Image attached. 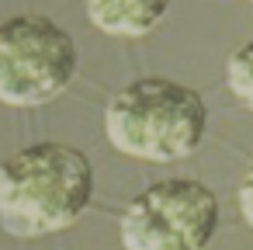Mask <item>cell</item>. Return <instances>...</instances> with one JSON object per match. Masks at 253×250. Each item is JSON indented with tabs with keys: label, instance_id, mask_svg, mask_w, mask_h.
<instances>
[{
	"label": "cell",
	"instance_id": "obj_1",
	"mask_svg": "<svg viewBox=\"0 0 253 250\" xmlns=\"http://www.w3.org/2000/svg\"><path fill=\"white\" fill-rule=\"evenodd\" d=\"M94 198V167L84 150L35 143L0 167V226L11 236L70 229Z\"/></svg>",
	"mask_w": 253,
	"mask_h": 250
},
{
	"label": "cell",
	"instance_id": "obj_7",
	"mask_svg": "<svg viewBox=\"0 0 253 250\" xmlns=\"http://www.w3.org/2000/svg\"><path fill=\"white\" fill-rule=\"evenodd\" d=\"M239 212L253 226V160H250V167H246V174L239 181Z\"/></svg>",
	"mask_w": 253,
	"mask_h": 250
},
{
	"label": "cell",
	"instance_id": "obj_2",
	"mask_svg": "<svg viewBox=\"0 0 253 250\" xmlns=\"http://www.w3.org/2000/svg\"><path fill=\"white\" fill-rule=\"evenodd\" d=\"M208 129L205 98L167 77H139L111 94L104 108V132L111 146L135 160H184Z\"/></svg>",
	"mask_w": 253,
	"mask_h": 250
},
{
	"label": "cell",
	"instance_id": "obj_4",
	"mask_svg": "<svg viewBox=\"0 0 253 250\" xmlns=\"http://www.w3.org/2000/svg\"><path fill=\"white\" fill-rule=\"evenodd\" d=\"M222 222L218 195L191 177H167L128 201L122 215L125 250H208Z\"/></svg>",
	"mask_w": 253,
	"mask_h": 250
},
{
	"label": "cell",
	"instance_id": "obj_3",
	"mask_svg": "<svg viewBox=\"0 0 253 250\" xmlns=\"http://www.w3.org/2000/svg\"><path fill=\"white\" fill-rule=\"evenodd\" d=\"M80 66L77 42L45 14H18L0 25V101L11 108L49 104L70 91Z\"/></svg>",
	"mask_w": 253,
	"mask_h": 250
},
{
	"label": "cell",
	"instance_id": "obj_5",
	"mask_svg": "<svg viewBox=\"0 0 253 250\" xmlns=\"http://www.w3.org/2000/svg\"><path fill=\"white\" fill-rule=\"evenodd\" d=\"M94 28L115 39H142L149 35L170 11L173 0H84Z\"/></svg>",
	"mask_w": 253,
	"mask_h": 250
},
{
	"label": "cell",
	"instance_id": "obj_6",
	"mask_svg": "<svg viewBox=\"0 0 253 250\" xmlns=\"http://www.w3.org/2000/svg\"><path fill=\"white\" fill-rule=\"evenodd\" d=\"M225 80H229V91H232V94L253 111V39L243 42V46L229 56Z\"/></svg>",
	"mask_w": 253,
	"mask_h": 250
}]
</instances>
